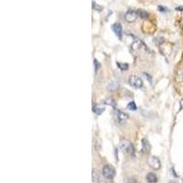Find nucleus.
Returning a JSON list of instances; mask_svg holds the SVG:
<instances>
[{"label": "nucleus", "instance_id": "9b49d317", "mask_svg": "<svg viewBox=\"0 0 183 183\" xmlns=\"http://www.w3.org/2000/svg\"><path fill=\"white\" fill-rule=\"evenodd\" d=\"M137 12V16H138L140 18H143V19H146L148 18V14L147 13V11H144V10H138L136 11Z\"/></svg>", "mask_w": 183, "mask_h": 183}, {"label": "nucleus", "instance_id": "6e6552de", "mask_svg": "<svg viewBox=\"0 0 183 183\" xmlns=\"http://www.w3.org/2000/svg\"><path fill=\"white\" fill-rule=\"evenodd\" d=\"M151 150V146L148 142V140H147L146 138L142 139V147H141V151L144 154H148Z\"/></svg>", "mask_w": 183, "mask_h": 183}, {"label": "nucleus", "instance_id": "1a4fd4ad", "mask_svg": "<svg viewBox=\"0 0 183 183\" xmlns=\"http://www.w3.org/2000/svg\"><path fill=\"white\" fill-rule=\"evenodd\" d=\"M147 181L148 183H156L158 181V177L155 173L150 172L147 175Z\"/></svg>", "mask_w": 183, "mask_h": 183}, {"label": "nucleus", "instance_id": "2eb2a0df", "mask_svg": "<svg viewBox=\"0 0 183 183\" xmlns=\"http://www.w3.org/2000/svg\"><path fill=\"white\" fill-rule=\"evenodd\" d=\"M94 66H95V72H98V70H99L100 67H101V64H100V62H99L97 60H95V61H94Z\"/></svg>", "mask_w": 183, "mask_h": 183}, {"label": "nucleus", "instance_id": "0eeeda50", "mask_svg": "<svg viewBox=\"0 0 183 183\" xmlns=\"http://www.w3.org/2000/svg\"><path fill=\"white\" fill-rule=\"evenodd\" d=\"M112 29L113 31L115 33V35L121 38H122V35H123V28H122V26L120 23H115L113 26H112Z\"/></svg>", "mask_w": 183, "mask_h": 183}, {"label": "nucleus", "instance_id": "20e7f679", "mask_svg": "<svg viewBox=\"0 0 183 183\" xmlns=\"http://www.w3.org/2000/svg\"><path fill=\"white\" fill-rule=\"evenodd\" d=\"M148 165L150 166L151 168H153L154 170H158L161 167V163H160V160L157 158V157H150L148 160Z\"/></svg>", "mask_w": 183, "mask_h": 183}, {"label": "nucleus", "instance_id": "7ed1b4c3", "mask_svg": "<svg viewBox=\"0 0 183 183\" xmlns=\"http://www.w3.org/2000/svg\"><path fill=\"white\" fill-rule=\"evenodd\" d=\"M128 82H129V84L131 86H133L134 88H136V89H139V88H141L143 86V81H142V79L139 78V77H137V76H135V75L131 76L129 78Z\"/></svg>", "mask_w": 183, "mask_h": 183}, {"label": "nucleus", "instance_id": "f03ea898", "mask_svg": "<svg viewBox=\"0 0 183 183\" xmlns=\"http://www.w3.org/2000/svg\"><path fill=\"white\" fill-rule=\"evenodd\" d=\"M103 175L108 179H112L115 176V169L111 165H105L103 168Z\"/></svg>", "mask_w": 183, "mask_h": 183}, {"label": "nucleus", "instance_id": "f257e3e1", "mask_svg": "<svg viewBox=\"0 0 183 183\" xmlns=\"http://www.w3.org/2000/svg\"><path fill=\"white\" fill-rule=\"evenodd\" d=\"M120 147L125 153H127L131 157H135V148L129 140H127V139L121 140Z\"/></svg>", "mask_w": 183, "mask_h": 183}, {"label": "nucleus", "instance_id": "39448f33", "mask_svg": "<svg viewBox=\"0 0 183 183\" xmlns=\"http://www.w3.org/2000/svg\"><path fill=\"white\" fill-rule=\"evenodd\" d=\"M137 17H138V16H137V12L133 11V10H129V11H127V12L125 13V19L126 22L132 23V22L135 21V19L137 18Z\"/></svg>", "mask_w": 183, "mask_h": 183}, {"label": "nucleus", "instance_id": "9d476101", "mask_svg": "<svg viewBox=\"0 0 183 183\" xmlns=\"http://www.w3.org/2000/svg\"><path fill=\"white\" fill-rule=\"evenodd\" d=\"M105 106H102V105H94V107H93V111L96 114V115H100L101 114H103V112L105 111Z\"/></svg>", "mask_w": 183, "mask_h": 183}, {"label": "nucleus", "instance_id": "a211bd4d", "mask_svg": "<svg viewBox=\"0 0 183 183\" xmlns=\"http://www.w3.org/2000/svg\"><path fill=\"white\" fill-rule=\"evenodd\" d=\"M180 108H181V109L183 108V99L180 101Z\"/></svg>", "mask_w": 183, "mask_h": 183}, {"label": "nucleus", "instance_id": "aec40b11", "mask_svg": "<svg viewBox=\"0 0 183 183\" xmlns=\"http://www.w3.org/2000/svg\"><path fill=\"white\" fill-rule=\"evenodd\" d=\"M182 60H183V56H182Z\"/></svg>", "mask_w": 183, "mask_h": 183}, {"label": "nucleus", "instance_id": "ddd939ff", "mask_svg": "<svg viewBox=\"0 0 183 183\" xmlns=\"http://www.w3.org/2000/svg\"><path fill=\"white\" fill-rule=\"evenodd\" d=\"M106 105H112L113 107H115V101L114 100V99H112V98H108V99H106L105 100V102Z\"/></svg>", "mask_w": 183, "mask_h": 183}, {"label": "nucleus", "instance_id": "4468645a", "mask_svg": "<svg viewBox=\"0 0 183 183\" xmlns=\"http://www.w3.org/2000/svg\"><path fill=\"white\" fill-rule=\"evenodd\" d=\"M136 105L134 103V102H131V103H129L128 105H127V109L128 110H131V111H135V110H136Z\"/></svg>", "mask_w": 183, "mask_h": 183}, {"label": "nucleus", "instance_id": "dca6fc26", "mask_svg": "<svg viewBox=\"0 0 183 183\" xmlns=\"http://www.w3.org/2000/svg\"><path fill=\"white\" fill-rule=\"evenodd\" d=\"M93 8H94V9H95L96 11H101V10L103 9V8H102L101 6L97 5V4H96V3H95V2H93Z\"/></svg>", "mask_w": 183, "mask_h": 183}, {"label": "nucleus", "instance_id": "423d86ee", "mask_svg": "<svg viewBox=\"0 0 183 183\" xmlns=\"http://www.w3.org/2000/svg\"><path fill=\"white\" fill-rule=\"evenodd\" d=\"M115 117L119 123H124L128 119L127 114L122 112L121 110H115Z\"/></svg>", "mask_w": 183, "mask_h": 183}, {"label": "nucleus", "instance_id": "f3484780", "mask_svg": "<svg viewBox=\"0 0 183 183\" xmlns=\"http://www.w3.org/2000/svg\"><path fill=\"white\" fill-rule=\"evenodd\" d=\"M158 9L160 10V12H161V10H162V12H166L167 11V8H165L164 7H160V6L158 7Z\"/></svg>", "mask_w": 183, "mask_h": 183}, {"label": "nucleus", "instance_id": "f8f14e48", "mask_svg": "<svg viewBox=\"0 0 183 183\" xmlns=\"http://www.w3.org/2000/svg\"><path fill=\"white\" fill-rule=\"evenodd\" d=\"M117 64V66H118V68L121 70V71H127L128 70V64H126V63H122V62H117L116 63Z\"/></svg>", "mask_w": 183, "mask_h": 183}, {"label": "nucleus", "instance_id": "6ab92c4d", "mask_svg": "<svg viewBox=\"0 0 183 183\" xmlns=\"http://www.w3.org/2000/svg\"><path fill=\"white\" fill-rule=\"evenodd\" d=\"M176 9H177V10H183V8H182V7H181V8H177Z\"/></svg>", "mask_w": 183, "mask_h": 183}]
</instances>
